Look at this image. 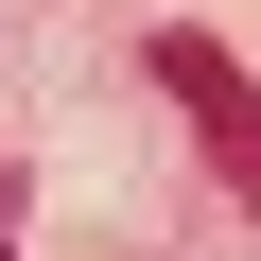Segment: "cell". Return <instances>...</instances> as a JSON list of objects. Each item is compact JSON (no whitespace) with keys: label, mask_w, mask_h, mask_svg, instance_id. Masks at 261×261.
Masks as SVG:
<instances>
[{"label":"cell","mask_w":261,"mask_h":261,"mask_svg":"<svg viewBox=\"0 0 261 261\" xmlns=\"http://www.w3.org/2000/svg\"><path fill=\"white\" fill-rule=\"evenodd\" d=\"M157 70H174V105L209 122V174H226V192H261V105H244V70H226L209 35H157Z\"/></svg>","instance_id":"1"}]
</instances>
